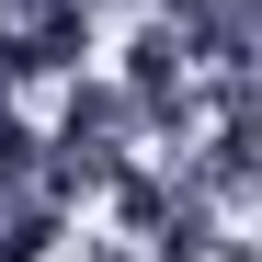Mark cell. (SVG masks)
Masks as SVG:
<instances>
[{
	"instance_id": "6da1fadb",
	"label": "cell",
	"mask_w": 262,
	"mask_h": 262,
	"mask_svg": "<svg viewBox=\"0 0 262 262\" xmlns=\"http://www.w3.org/2000/svg\"><path fill=\"white\" fill-rule=\"evenodd\" d=\"M137 137H148V114L114 92L103 69H80L69 80V103H57V137H46V194L69 205V194H103L125 160H137Z\"/></svg>"
},
{
	"instance_id": "7a4b0ae2",
	"label": "cell",
	"mask_w": 262,
	"mask_h": 262,
	"mask_svg": "<svg viewBox=\"0 0 262 262\" xmlns=\"http://www.w3.org/2000/svg\"><path fill=\"white\" fill-rule=\"evenodd\" d=\"M23 194H46V137L23 114H0V205H23Z\"/></svg>"
}]
</instances>
